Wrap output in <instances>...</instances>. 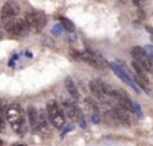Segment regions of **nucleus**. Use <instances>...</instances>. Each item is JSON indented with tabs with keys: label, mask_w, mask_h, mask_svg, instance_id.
Listing matches in <instances>:
<instances>
[{
	"label": "nucleus",
	"mask_w": 153,
	"mask_h": 146,
	"mask_svg": "<svg viewBox=\"0 0 153 146\" xmlns=\"http://www.w3.org/2000/svg\"><path fill=\"white\" fill-rule=\"evenodd\" d=\"M6 118L10 122L11 127L14 129L15 133L22 134L25 131V118L23 114L20 111V108L18 106H8L6 108Z\"/></svg>",
	"instance_id": "obj_1"
},
{
	"label": "nucleus",
	"mask_w": 153,
	"mask_h": 146,
	"mask_svg": "<svg viewBox=\"0 0 153 146\" xmlns=\"http://www.w3.org/2000/svg\"><path fill=\"white\" fill-rule=\"evenodd\" d=\"M4 27L10 34L14 35H26L30 31L29 23L26 19H15V18H8V19H3Z\"/></svg>",
	"instance_id": "obj_2"
},
{
	"label": "nucleus",
	"mask_w": 153,
	"mask_h": 146,
	"mask_svg": "<svg viewBox=\"0 0 153 146\" xmlns=\"http://www.w3.org/2000/svg\"><path fill=\"white\" fill-rule=\"evenodd\" d=\"M46 112L50 118V122L53 123V126L56 129H62L65 125V116H64L62 111L60 110L57 102L54 100H49L46 104Z\"/></svg>",
	"instance_id": "obj_3"
},
{
	"label": "nucleus",
	"mask_w": 153,
	"mask_h": 146,
	"mask_svg": "<svg viewBox=\"0 0 153 146\" xmlns=\"http://www.w3.org/2000/svg\"><path fill=\"white\" fill-rule=\"evenodd\" d=\"M25 19L29 23L30 31L33 33H39L45 27V24H46V16H45L43 12H39V11L29 12V14H26Z\"/></svg>",
	"instance_id": "obj_4"
},
{
	"label": "nucleus",
	"mask_w": 153,
	"mask_h": 146,
	"mask_svg": "<svg viewBox=\"0 0 153 146\" xmlns=\"http://www.w3.org/2000/svg\"><path fill=\"white\" fill-rule=\"evenodd\" d=\"M110 65V68L114 70V73H115L117 76H118L119 79H121L123 83H126L127 85H130L131 88L134 89V91L137 92V93H140L141 92V89H140V87L137 85V83L133 80V79L130 77V75H129V72L125 69V66H122L121 64H117V62H110L108 64Z\"/></svg>",
	"instance_id": "obj_5"
},
{
	"label": "nucleus",
	"mask_w": 153,
	"mask_h": 146,
	"mask_svg": "<svg viewBox=\"0 0 153 146\" xmlns=\"http://www.w3.org/2000/svg\"><path fill=\"white\" fill-rule=\"evenodd\" d=\"M131 56H133L134 60H136L138 64H141L148 72L153 70V62L149 58L148 53L145 52L144 47H141V46H134V47L131 49Z\"/></svg>",
	"instance_id": "obj_6"
},
{
	"label": "nucleus",
	"mask_w": 153,
	"mask_h": 146,
	"mask_svg": "<svg viewBox=\"0 0 153 146\" xmlns=\"http://www.w3.org/2000/svg\"><path fill=\"white\" fill-rule=\"evenodd\" d=\"M113 99L117 100V103L121 104L122 107H125L129 111H134V103L130 100V97L127 96V93L123 89H114Z\"/></svg>",
	"instance_id": "obj_7"
},
{
	"label": "nucleus",
	"mask_w": 153,
	"mask_h": 146,
	"mask_svg": "<svg viewBox=\"0 0 153 146\" xmlns=\"http://www.w3.org/2000/svg\"><path fill=\"white\" fill-rule=\"evenodd\" d=\"M20 8L19 4L14 0H8L6 1L1 8V19H8V18H15L18 14H19Z\"/></svg>",
	"instance_id": "obj_8"
},
{
	"label": "nucleus",
	"mask_w": 153,
	"mask_h": 146,
	"mask_svg": "<svg viewBox=\"0 0 153 146\" xmlns=\"http://www.w3.org/2000/svg\"><path fill=\"white\" fill-rule=\"evenodd\" d=\"M90 88L91 91H92V93L96 96V99L98 100H100L102 103H108V95L106 93V91L103 89V87H102L100 84V80H92L90 81Z\"/></svg>",
	"instance_id": "obj_9"
},
{
	"label": "nucleus",
	"mask_w": 153,
	"mask_h": 146,
	"mask_svg": "<svg viewBox=\"0 0 153 146\" xmlns=\"http://www.w3.org/2000/svg\"><path fill=\"white\" fill-rule=\"evenodd\" d=\"M65 114L71 119H75L77 122H80L81 127H85V123H84V120H83V114H81V111L76 106H73L71 103H65Z\"/></svg>",
	"instance_id": "obj_10"
},
{
	"label": "nucleus",
	"mask_w": 153,
	"mask_h": 146,
	"mask_svg": "<svg viewBox=\"0 0 153 146\" xmlns=\"http://www.w3.org/2000/svg\"><path fill=\"white\" fill-rule=\"evenodd\" d=\"M114 114H115V118L119 122H122V123H125V125H130L129 110L122 107L121 104H117V106H114Z\"/></svg>",
	"instance_id": "obj_11"
},
{
	"label": "nucleus",
	"mask_w": 153,
	"mask_h": 146,
	"mask_svg": "<svg viewBox=\"0 0 153 146\" xmlns=\"http://www.w3.org/2000/svg\"><path fill=\"white\" fill-rule=\"evenodd\" d=\"M131 66H133V69H134V72H136L137 76H140L141 79H144V80L149 81V79H148V75H146L148 70L141 65V64H138L136 60H133V62H131Z\"/></svg>",
	"instance_id": "obj_12"
},
{
	"label": "nucleus",
	"mask_w": 153,
	"mask_h": 146,
	"mask_svg": "<svg viewBox=\"0 0 153 146\" xmlns=\"http://www.w3.org/2000/svg\"><path fill=\"white\" fill-rule=\"evenodd\" d=\"M27 114H29V119H30V123H31L33 129L37 131V127H38V110L35 107L30 106L29 110H27Z\"/></svg>",
	"instance_id": "obj_13"
},
{
	"label": "nucleus",
	"mask_w": 153,
	"mask_h": 146,
	"mask_svg": "<svg viewBox=\"0 0 153 146\" xmlns=\"http://www.w3.org/2000/svg\"><path fill=\"white\" fill-rule=\"evenodd\" d=\"M65 88L68 89L69 95L73 97V99H79V92H77V88H76V84L73 83L72 79H65Z\"/></svg>",
	"instance_id": "obj_14"
},
{
	"label": "nucleus",
	"mask_w": 153,
	"mask_h": 146,
	"mask_svg": "<svg viewBox=\"0 0 153 146\" xmlns=\"http://www.w3.org/2000/svg\"><path fill=\"white\" fill-rule=\"evenodd\" d=\"M61 20V24H62L64 30L65 31H69V33H73L75 31V24H73V22L71 19H68V18H60Z\"/></svg>",
	"instance_id": "obj_15"
},
{
	"label": "nucleus",
	"mask_w": 153,
	"mask_h": 146,
	"mask_svg": "<svg viewBox=\"0 0 153 146\" xmlns=\"http://www.w3.org/2000/svg\"><path fill=\"white\" fill-rule=\"evenodd\" d=\"M64 31V27L62 24H54V26L52 27V33L54 35H61V33Z\"/></svg>",
	"instance_id": "obj_16"
},
{
	"label": "nucleus",
	"mask_w": 153,
	"mask_h": 146,
	"mask_svg": "<svg viewBox=\"0 0 153 146\" xmlns=\"http://www.w3.org/2000/svg\"><path fill=\"white\" fill-rule=\"evenodd\" d=\"M144 49H145V52L148 53L149 58L152 60V62H153V46L152 45H146V46H144Z\"/></svg>",
	"instance_id": "obj_17"
},
{
	"label": "nucleus",
	"mask_w": 153,
	"mask_h": 146,
	"mask_svg": "<svg viewBox=\"0 0 153 146\" xmlns=\"http://www.w3.org/2000/svg\"><path fill=\"white\" fill-rule=\"evenodd\" d=\"M91 120H92V123H99L100 122V118H99L98 112H94L92 116H91Z\"/></svg>",
	"instance_id": "obj_18"
},
{
	"label": "nucleus",
	"mask_w": 153,
	"mask_h": 146,
	"mask_svg": "<svg viewBox=\"0 0 153 146\" xmlns=\"http://www.w3.org/2000/svg\"><path fill=\"white\" fill-rule=\"evenodd\" d=\"M4 130V118H3V112H1V108H0V131Z\"/></svg>",
	"instance_id": "obj_19"
},
{
	"label": "nucleus",
	"mask_w": 153,
	"mask_h": 146,
	"mask_svg": "<svg viewBox=\"0 0 153 146\" xmlns=\"http://www.w3.org/2000/svg\"><path fill=\"white\" fill-rule=\"evenodd\" d=\"M134 111H136V114H137V115H138V116H140V118H141V116H142V112H141V108H140V106H138V104H137V103H134Z\"/></svg>",
	"instance_id": "obj_20"
},
{
	"label": "nucleus",
	"mask_w": 153,
	"mask_h": 146,
	"mask_svg": "<svg viewBox=\"0 0 153 146\" xmlns=\"http://www.w3.org/2000/svg\"><path fill=\"white\" fill-rule=\"evenodd\" d=\"M144 1H145V0H133V4H134V6H141V4L142 3H144Z\"/></svg>",
	"instance_id": "obj_21"
},
{
	"label": "nucleus",
	"mask_w": 153,
	"mask_h": 146,
	"mask_svg": "<svg viewBox=\"0 0 153 146\" xmlns=\"http://www.w3.org/2000/svg\"><path fill=\"white\" fill-rule=\"evenodd\" d=\"M71 130H72V126H67V127H65V130H64V131L61 133V135H65V133L71 131Z\"/></svg>",
	"instance_id": "obj_22"
},
{
	"label": "nucleus",
	"mask_w": 153,
	"mask_h": 146,
	"mask_svg": "<svg viewBox=\"0 0 153 146\" xmlns=\"http://www.w3.org/2000/svg\"><path fill=\"white\" fill-rule=\"evenodd\" d=\"M0 145H3V141H1V139H0Z\"/></svg>",
	"instance_id": "obj_23"
},
{
	"label": "nucleus",
	"mask_w": 153,
	"mask_h": 146,
	"mask_svg": "<svg viewBox=\"0 0 153 146\" xmlns=\"http://www.w3.org/2000/svg\"><path fill=\"white\" fill-rule=\"evenodd\" d=\"M0 38H1V34H0Z\"/></svg>",
	"instance_id": "obj_24"
}]
</instances>
